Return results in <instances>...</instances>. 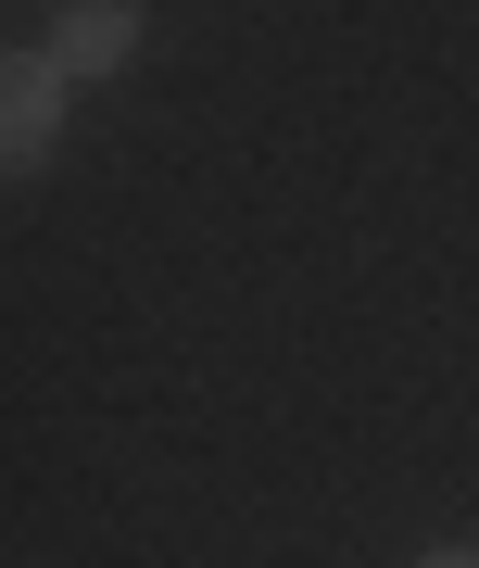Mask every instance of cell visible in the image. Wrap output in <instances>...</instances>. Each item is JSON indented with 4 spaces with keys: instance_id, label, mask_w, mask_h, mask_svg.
I'll return each instance as SVG.
<instances>
[{
    "instance_id": "obj_1",
    "label": "cell",
    "mask_w": 479,
    "mask_h": 568,
    "mask_svg": "<svg viewBox=\"0 0 479 568\" xmlns=\"http://www.w3.org/2000/svg\"><path fill=\"white\" fill-rule=\"evenodd\" d=\"M63 140V63L51 51H0V178H26Z\"/></svg>"
},
{
    "instance_id": "obj_2",
    "label": "cell",
    "mask_w": 479,
    "mask_h": 568,
    "mask_svg": "<svg viewBox=\"0 0 479 568\" xmlns=\"http://www.w3.org/2000/svg\"><path fill=\"white\" fill-rule=\"evenodd\" d=\"M126 51H140V0H77L63 39H51L63 77H101V63H126Z\"/></svg>"
},
{
    "instance_id": "obj_3",
    "label": "cell",
    "mask_w": 479,
    "mask_h": 568,
    "mask_svg": "<svg viewBox=\"0 0 479 568\" xmlns=\"http://www.w3.org/2000/svg\"><path fill=\"white\" fill-rule=\"evenodd\" d=\"M429 568H479V556H467V544H441V556H429Z\"/></svg>"
}]
</instances>
